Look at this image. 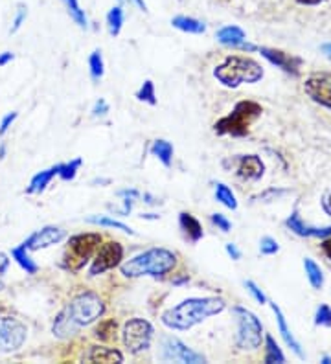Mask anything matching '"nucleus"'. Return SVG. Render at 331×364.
I'll use <instances>...</instances> for the list:
<instances>
[{
	"mask_svg": "<svg viewBox=\"0 0 331 364\" xmlns=\"http://www.w3.org/2000/svg\"><path fill=\"white\" fill-rule=\"evenodd\" d=\"M320 206H322V210H324V213H326L327 217H331V188L327 189L326 194L322 195Z\"/></svg>",
	"mask_w": 331,
	"mask_h": 364,
	"instance_id": "c03bdc74",
	"label": "nucleus"
},
{
	"mask_svg": "<svg viewBox=\"0 0 331 364\" xmlns=\"http://www.w3.org/2000/svg\"><path fill=\"white\" fill-rule=\"evenodd\" d=\"M257 52L262 54L263 59H267L271 65H274L276 69L284 70L285 74L300 76V70H302L303 59L298 56H293V54H287L284 50H278V48H269V47H260Z\"/></svg>",
	"mask_w": 331,
	"mask_h": 364,
	"instance_id": "ddd939ff",
	"label": "nucleus"
},
{
	"mask_svg": "<svg viewBox=\"0 0 331 364\" xmlns=\"http://www.w3.org/2000/svg\"><path fill=\"white\" fill-rule=\"evenodd\" d=\"M79 329L72 324V320L69 318L66 311L61 309L59 315L54 318V324H52V333H54L57 339H70L72 335H76Z\"/></svg>",
	"mask_w": 331,
	"mask_h": 364,
	"instance_id": "b1692460",
	"label": "nucleus"
},
{
	"mask_svg": "<svg viewBox=\"0 0 331 364\" xmlns=\"http://www.w3.org/2000/svg\"><path fill=\"white\" fill-rule=\"evenodd\" d=\"M18 112L17 111H11L8 112V115L2 116V120H0V136H4L6 133L9 131V127L15 124V120H17Z\"/></svg>",
	"mask_w": 331,
	"mask_h": 364,
	"instance_id": "a19ab883",
	"label": "nucleus"
},
{
	"mask_svg": "<svg viewBox=\"0 0 331 364\" xmlns=\"http://www.w3.org/2000/svg\"><path fill=\"white\" fill-rule=\"evenodd\" d=\"M149 153H151L153 157L156 160L161 162L164 168H171L173 164V155H175V148L173 143L170 140H164V139H156L155 142L151 143V148H149Z\"/></svg>",
	"mask_w": 331,
	"mask_h": 364,
	"instance_id": "5701e85b",
	"label": "nucleus"
},
{
	"mask_svg": "<svg viewBox=\"0 0 331 364\" xmlns=\"http://www.w3.org/2000/svg\"><path fill=\"white\" fill-rule=\"evenodd\" d=\"M245 287H247L248 293L252 295V298L256 300L260 305H263V304H267V302H269V298H267V295L262 290V287L257 286L254 280H245Z\"/></svg>",
	"mask_w": 331,
	"mask_h": 364,
	"instance_id": "4c0bfd02",
	"label": "nucleus"
},
{
	"mask_svg": "<svg viewBox=\"0 0 331 364\" xmlns=\"http://www.w3.org/2000/svg\"><path fill=\"white\" fill-rule=\"evenodd\" d=\"M162 360H175L184 364H201L207 363V357L202 353L193 351L190 346L184 344L177 336H166L162 341Z\"/></svg>",
	"mask_w": 331,
	"mask_h": 364,
	"instance_id": "9b49d317",
	"label": "nucleus"
},
{
	"mask_svg": "<svg viewBox=\"0 0 331 364\" xmlns=\"http://www.w3.org/2000/svg\"><path fill=\"white\" fill-rule=\"evenodd\" d=\"M188 281H190V276L188 274H184V276L180 278H175L173 286H184V283H188Z\"/></svg>",
	"mask_w": 331,
	"mask_h": 364,
	"instance_id": "603ef678",
	"label": "nucleus"
},
{
	"mask_svg": "<svg viewBox=\"0 0 331 364\" xmlns=\"http://www.w3.org/2000/svg\"><path fill=\"white\" fill-rule=\"evenodd\" d=\"M28 339L26 324L15 317H0V353H15Z\"/></svg>",
	"mask_w": 331,
	"mask_h": 364,
	"instance_id": "1a4fd4ad",
	"label": "nucleus"
},
{
	"mask_svg": "<svg viewBox=\"0 0 331 364\" xmlns=\"http://www.w3.org/2000/svg\"><path fill=\"white\" fill-rule=\"evenodd\" d=\"M236 320H238V335H236V346L241 351H256L263 341L262 320L247 307L236 305L232 309Z\"/></svg>",
	"mask_w": 331,
	"mask_h": 364,
	"instance_id": "0eeeda50",
	"label": "nucleus"
},
{
	"mask_svg": "<svg viewBox=\"0 0 331 364\" xmlns=\"http://www.w3.org/2000/svg\"><path fill=\"white\" fill-rule=\"evenodd\" d=\"M124 28V8L122 6H112L107 13V30L110 37H118Z\"/></svg>",
	"mask_w": 331,
	"mask_h": 364,
	"instance_id": "bb28decb",
	"label": "nucleus"
},
{
	"mask_svg": "<svg viewBox=\"0 0 331 364\" xmlns=\"http://www.w3.org/2000/svg\"><path fill=\"white\" fill-rule=\"evenodd\" d=\"M285 226H287L293 234L298 235V237H315V240H324V237L331 235V225L327 226L308 225V223H303L298 210H293V212H291V216L285 219Z\"/></svg>",
	"mask_w": 331,
	"mask_h": 364,
	"instance_id": "2eb2a0df",
	"label": "nucleus"
},
{
	"mask_svg": "<svg viewBox=\"0 0 331 364\" xmlns=\"http://www.w3.org/2000/svg\"><path fill=\"white\" fill-rule=\"evenodd\" d=\"M322 363H324V364H331V357L324 355V357H322Z\"/></svg>",
	"mask_w": 331,
	"mask_h": 364,
	"instance_id": "13d9d810",
	"label": "nucleus"
},
{
	"mask_svg": "<svg viewBox=\"0 0 331 364\" xmlns=\"http://www.w3.org/2000/svg\"><path fill=\"white\" fill-rule=\"evenodd\" d=\"M13 59H15L13 52H2V54H0V66L9 65Z\"/></svg>",
	"mask_w": 331,
	"mask_h": 364,
	"instance_id": "09e8293b",
	"label": "nucleus"
},
{
	"mask_svg": "<svg viewBox=\"0 0 331 364\" xmlns=\"http://www.w3.org/2000/svg\"><path fill=\"white\" fill-rule=\"evenodd\" d=\"M234 162L236 175L247 182H257L265 173V164L257 155H239Z\"/></svg>",
	"mask_w": 331,
	"mask_h": 364,
	"instance_id": "dca6fc26",
	"label": "nucleus"
},
{
	"mask_svg": "<svg viewBox=\"0 0 331 364\" xmlns=\"http://www.w3.org/2000/svg\"><path fill=\"white\" fill-rule=\"evenodd\" d=\"M260 252H262L263 256H274V254L280 252V245H278V241H276L274 237L265 235V237H262V241H260Z\"/></svg>",
	"mask_w": 331,
	"mask_h": 364,
	"instance_id": "e433bc0d",
	"label": "nucleus"
},
{
	"mask_svg": "<svg viewBox=\"0 0 331 364\" xmlns=\"http://www.w3.org/2000/svg\"><path fill=\"white\" fill-rule=\"evenodd\" d=\"M315 326L331 327V305L320 304L315 311Z\"/></svg>",
	"mask_w": 331,
	"mask_h": 364,
	"instance_id": "c9c22d12",
	"label": "nucleus"
},
{
	"mask_svg": "<svg viewBox=\"0 0 331 364\" xmlns=\"http://www.w3.org/2000/svg\"><path fill=\"white\" fill-rule=\"evenodd\" d=\"M300 6H318V4H324L327 0H296Z\"/></svg>",
	"mask_w": 331,
	"mask_h": 364,
	"instance_id": "8fccbe9b",
	"label": "nucleus"
},
{
	"mask_svg": "<svg viewBox=\"0 0 331 364\" xmlns=\"http://www.w3.org/2000/svg\"><path fill=\"white\" fill-rule=\"evenodd\" d=\"M303 271H306V276H308L309 286L313 289L320 290L324 287V272H322L320 265L315 259L303 258Z\"/></svg>",
	"mask_w": 331,
	"mask_h": 364,
	"instance_id": "a878e982",
	"label": "nucleus"
},
{
	"mask_svg": "<svg viewBox=\"0 0 331 364\" xmlns=\"http://www.w3.org/2000/svg\"><path fill=\"white\" fill-rule=\"evenodd\" d=\"M265 364H284L285 355L272 335H265Z\"/></svg>",
	"mask_w": 331,
	"mask_h": 364,
	"instance_id": "c85d7f7f",
	"label": "nucleus"
},
{
	"mask_svg": "<svg viewBox=\"0 0 331 364\" xmlns=\"http://www.w3.org/2000/svg\"><path fill=\"white\" fill-rule=\"evenodd\" d=\"M216 39L223 47L239 48L247 41V33H245L243 28L236 26V24H230V26H223L221 30H217Z\"/></svg>",
	"mask_w": 331,
	"mask_h": 364,
	"instance_id": "6ab92c4d",
	"label": "nucleus"
},
{
	"mask_svg": "<svg viewBox=\"0 0 331 364\" xmlns=\"http://www.w3.org/2000/svg\"><path fill=\"white\" fill-rule=\"evenodd\" d=\"M122 259H124V247H122V243L107 241V243L100 245L96 254H94L91 267H88V276H100L103 272L120 267Z\"/></svg>",
	"mask_w": 331,
	"mask_h": 364,
	"instance_id": "9d476101",
	"label": "nucleus"
},
{
	"mask_svg": "<svg viewBox=\"0 0 331 364\" xmlns=\"http://www.w3.org/2000/svg\"><path fill=\"white\" fill-rule=\"evenodd\" d=\"M320 241H322V245H320L322 252L326 254V258L331 262V235H327V237H324V240H320Z\"/></svg>",
	"mask_w": 331,
	"mask_h": 364,
	"instance_id": "de8ad7c7",
	"label": "nucleus"
},
{
	"mask_svg": "<svg viewBox=\"0 0 331 364\" xmlns=\"http://www.w3.org/2000/svg\"><path fill=\"white\" fill-rule=\"evenodd\" d=\"M171 26L182 33H190V35H202L207 32V24L195 17H188V15H175L171 19Z\"/></svg>",
	"mask_w": 331,
	"mask_h": 364,
	"instance_id": "4be33fe9",
	"label": "nucleus"
},
{
	"mask_svg": "<svg viewBox=\"0 0 331 364\" xmlns=\"http://www.w3.org/2000/svg\"><path fill=\"white\" fill-rule=\"evenodd\" d=\"M265 76L263 66L252 57L228 56L214 69V78L226 88H238L243 83H257Z\"/></svg>",
	"mask_w": 331,
	"mask_h": 364,
	"instance_id": "7ed1b4c3",
	"label": "nucleus"
},
{
	"mask_svg": "<svg viewBox=\"0 0 331 364\" xmlns=\"http://www.w3.org/2000/svg\"><path fill=\"white\" fill-rule=\"evenodd\" d=\"M124 2H125V0H120V6H122V4H124Z\"/></svg>",
	"mask_w": 331,
	"mask_h": 364,
	"instance_id": "bf43d9fd",
	"label": "nucleus"
},
{
	"mask_svg": "<svg viewBox=\"0 0 331 364\" xmlns=\"http://www.w3.org/2000/svg\"><path fill=\"white\" fill-rule=\"evenodd\" d=\"M216 201L221 203L228 210H238V199L236 194L232 192V188L225 184V182H217L216 184Z\"/></svg>",
	"mask_w": 331,
	"mask_h": 364,
	"instance_id": "7c9ffc66",
	"label": "nucleus"
},
{
	"mask_svg": "<svg viewBox=\"0 0 331 364\" xmlns=\"http://www.w3.org/2000/svg\"><path fill=\"white\" fill-rule=\"evenodd\" d=\"M179 226L182 230L184 237L190 241V243H199L204 235V230H202V225L197 217L192 216L190 212H180L179 216Z\"/></svg>",
	"mask_w": 331,
	"mask_h": 364,
	"instance_id": "a211bd4d",
	"label": "nucleus"
},
{
	"mask_svg": "<svg viewBox=\"0 0 331 364\" xmlns=\"http://www.w3.org/2000/svg\"><path fill=\"white\" fill-rule=\"evenodd\" d=\"M85 221L91 223V225L107 226V228H116V230H122L129 235H134V230L131 228V226H127L125 223L118 221V219H112V217H109V216H88Z\"/></svg>",
	"mask_w": 331,
	"mask_h": 364,
	"instance_id": "cd10ccee",
	"label": "nucleus"
},
{
	"mask_svg": "<svg viewBox=\"0 0 331 364\" xmlns=\"http://www.w3.org/2000/svg\"><path fill=\"white\" fill-rule=\"evenodd\" d=\"M88 363H124V353L109 346H92L87 355Z\"/></svg>",
	"mask_w": 331,
	"mask_h": 364,
	"instance_id": "412c9836",
	"label": "nucleus"
},
{
	"mask_svg": "<svg viewBox=\"0 0 331 364\" xmlns=\"http://www.w3.org/2000/svg\"><path fill=\"white\" fill-rule=\"evenodd\" d=\"M64 240V230L59 228V226H54V225H48V226H42L39 230L33 232L26 241H23L26 245V249L30 252H37V250H45V249H50L54 245L61 243Z\"/></svg>",
	"mask_w": 331,
	"mask_h": 364,
	"instance_id": "4468645a",
	"label": "nucleus"
},
{
	"mask_svg": "<svg viewBox=\"0 0 331 364\" xmlns=\"http://www.w3.org/2000/svg\"><path fill=\"white\" fill-rule=\"evenodd\" d=\"M267 304H271V309L272 313H274L276 317V324H278V331H280L281 339H284V342L291 348V351H293L298 359H306V353H303L302 350V344H300L298 341H296V336L293 335V331H291V327L287 326V320H285V315L284 311H281V307L276 302H267Z\"/></svg>",
	"mask_w": 331,
	"mask_h": 364,
	"instance_id": "f3484780",
	"label": "nucleus"
},
{
	"mask_svg": "<svg viewBox=\"0 0 331 364\" xmlns=\"http://www.w3.org/2000/svg\"><path fill=\"white\" fill-rule=\"evenodd\" d=\"M177 265V254L162 247L144 250L127 262L120 263V272L125 278L137 280V278H164Z\"/></svg>",
	"mask_w": 331,
	"mask_h": 364,
	"instance_id": "f03ea898",
	"label": "nucleus"
},
{
	"mask_svg": "<svg viewBox=\"0 0 331 364\" xmlns=\"http://www.w3.org/2000/svg\"><path fill=\"white\" fill-rule=\"evenodd\" d=\"M9 263H11V259H9L8 254H6V252H0V290H4V289H6L4 274H6V272H8Z\"/></svg>",
	"mask_w": 331,
	"mask_h": 364,
	"instance_id": "79ce46f5",
	"label": "nucleus"
},
{
	"mask_svg": "<svg viewBox=\"0 0 331 364\" xmlns=\"http://www.w3.org/2000/svg\"><path fill=\"white\" fill-rule=\"evenodd\" d=\"M6 153H8V146H6V142H2L0 143V160H4Z\"/></svg>",
	"mask_w": 331,
	"mask_h": 364,
	"instance_id": "864d4df0",
	"label": "nucleus"
},
{
	"mask_svg": "<svg viewBox=\"0 0 331 364\" xmlns=\"http://www.w3.org/2000/svg\"><path fill=\"white\" fill-rule=\"evenodd\" d=\"M153 326L144 318H131L127 320L122 329V341H124L125 350L131 355H138L146 351L153 341Z\"/></svg>",
	"mask_w": 331,
	"mask_h": 364,
	"instance_id": "6e6552de",
	"label": "nucleus"
},
{
	"mask_svg": "<svg viewBox=\"0 0 331 364\" xmlns=\"http://www.w3.org/2000/svg\"><path fill=\"white\" fill-rule=\"evenodd\" d=\"M26 17H28V8L24 4H18L17 15H15V19H13V26H11L9 33H17L18 30L23 28V24H24V20H26Z\"/></svg>",
	"mask_w": 331,
	"mask_h": 364,
	"instance_id": "ea45409f",
	"label": "nucleus"
},
{
	"mask_svg": "<svg viewBox=\"0 0 331 364\" xmlns=\"http://www.w3.org/2000/svg\"><path fill=\"white\" fill-rule=\"evenodd\" d=\"M134 96H137L138 102H144V103H147V105H151V107H155L156 102H158V100H156L155 83H153L151 79H146V81L142 83V87L138 88Z\"/></svg>",
	"mask_w": 331,
	"mask_h": 364,
	"instance_id": "473e14b6",
	"label": "nucleus"
},
{
	"mask_svg": "<svg viewBox=\"0 0 331 364\" xmlns=\"http://www.w3.org/2000/svg\"><path fill=\"white\" fill-rule=\"evenodd\" d=\"M107 112H109V103H107L103 98H100V100L94 103V107H92V116H94V118L100 116L101 118V116H105Z\"/></svg>",
	"mask_w": 331,
	"mask_h": 364,
	"instance_id": "37998d69",
	"label": "nucleus"
},
{
	"mask_svg": "<svg viewBox=\"0 0 331 364\" xmlns=\"http://www.w3.org/2000/svg\"><path fill=\"white\" fill-rule=\"evenodd\" d=\"M94 336L103 342L112 341L116 336V320H103V322L94 329Z\"/></svg>",
	"mask_w": 331,
	"mask_h": 364,
	"instance_id": "f704fd0d",
	"label": "nucleus"
},
{
	"mask_svg": "<svg viewBox=\"0 0 331 364\" xmlns=\"http://www.w3.org/2000/svg\"><path fill=\"white\" fill-rule=\"evenodd\" d=\"M101 245L100 234H76L66 243V250L63 254V267L70 272L81 271L96 254Z\"/></svg>",
	"mask_w": 331,
	"mask_h": 364,
	"instance_id": "423d86ee",
	"label": "nucleus"
},
{
	"mask_svg": "<svg viewBox=\"0 0 331 364\" xmlns=\"http://www.w3.org/2000/svg\"><path fill=\"white\" fill-rule=\"evenodd\" d=\"M303 93L313 103L331 111V76L313 74L303 81Z\"/></svg>",
	"mask_w": 331,
	"mask_h": 364,
	"instance_id": "f8f14e48",
	"label": "nucleus"
},
{
	"mask_svg": "<svg viewBox=\"0 0 331 364\" xmlns=\"http://www.w3.org/2000/svg\"><path fill=\"white\" fill-rule=\"evenodd\" d=\"M88 69H91V76L94 81H100L103 74H105V63H103V56H101L100 48H96L88 56Z\"/></svg>",
	"mask_w": 331,
	"mask_h": 364,
	"instance_id": "2f4dec72",
	"label": "nucleus"
},
{
	"mask_svg": "<svg viewBox=\"0 0 331 364\" xmlns=\"http://www.w3.org/2000/svg\"><path fill=\"white\" fill-rule=\"evenodd\" d=\"M210 221L211 225L217 226V228H219L221 232H225V234H228V232L232 230V223H230L228 217L223 216V213H211Z\"/></svg>",
	"mask_w": 331,
	"mask_h": 364,
	"instance_id": "58836bf2",
	"label": "nucleus"
},
{
	"mask_svg": "<svg viewBox=\"0 0 331 364\" xmlns=\"http://www.w3.org/2000/svg\"><path fill=\"white\" fill-rule=\"evenodd\" d=\"M57 173H59V164H55V166L48 168V170H42L39 171V173H35V175L32 177V180H30V184H28L26 194L41 195L42 192L48 188V184H50L52 180H54V177H57Z\"/></svg>",
	"mask_w": 331,
	"mask_h": 364,
	"instance_id": "aec40b11",
	"label": "nucleus"
},
{
	"mask_svg": "<svg viewBox=\"0 0 331 364\" xmlns=\"http://www.w3.org/2000/svg\"><path fill=\"white\" fill-rule=\"evenodd\" d=\"M11 258L17 262L18 267L23 269L26 274H35V272L39 271V265L33 262L32 254H30V250L26 249V245H24V243L17 245V247H13V249H11Z\"/></svg>",
	"mask_w": 331,
	"mask_h": 364,
	"instance_id": "393cba45",
	"label": "nucleus"
},
{
	"mask_svg": "<svg viewBox=\"0 0 331 364\" xmlns=\"http://www.w3.org/2000/svg\"><path fill=\"white\" fill-rule=\"evenodd\" d=\"M225 250H226V254L230 256V259H234V262H239V259H241V250L238 249V245L226 243Z\"/></svg>",
	"mask_w": 331,
	"mask_h": 364,
	"instance_id": "a18cd8bd",
	"label": "nucleus"
},
{
	"mask_svg": "<svg viewBox=\"0 0 331 364\" xmlns=\"http://www.w3.org/2000/svg\"><path fill=\"white\" fill-rule=\"evenodd\" d=\"M226 307L225 300L219 296L204 298H186L180 304L166 309L161 315V322L173 331H188L193 326L202 324L208 318L223 313Z\"/></svg>",
	"mask_w": 331,
	"mask_h": 364,
	"instance_id": "f257e3e1",
	"label": "nucleus"
},
{
	"mask_svg": "<svg viewBox=\"0 0 331 364\" xmlns=\"http://www.w3.org/2000/svg\"><path fill=\"white\" fill-rule=\"evenodd\" d=\"M272 194H276V195H281V194H285L284 189H272ZM267 195H271V189H269V192H267V194H263V195H260V197H267Z\"/></svg>",
	"mask_w": 331,
	"mask_h": 364,
	"instance_id": "6e6d98bb",
	"label": "nucleus"
},
{
	"mask_svg": "<svg viewBox=\"0 0 331 364\" xmlns=\"http://www.w3.org/2000/svg\"><path fill=\"white\" fill-rule=\"evenodd\" d=\"M134 4L138 6V10H142V11H147V4H146V0H133Z\"/></svg>",
	"mask_w": 331,
	"mask_h": 364,
	"instance_id": "5fc2aeb1",
	"label": "nucleus"
},
{
	"mask_svg": "<svg viewBox=\"0 0 331 364\" xmlns=\"http://www.w3.org/2000/svg\"><path fill=\"white\" fill-rule=\"evenodd\" d=\"M66 8V13L70 15V19L78 24V28L87 30L88 28V19L85 15V10L79 6V0H61Z\"/></svg>",
	"mask_w": 331,
	"mask_h": 364,
	"instance_id": "c756f323",
	"label": "nucleus"
},
{
	"mask_svg": "<svg viewBox=\"0 0 331 364\" xmlns=\"http://www.w3.org/2000/svg\"><path fill=\"white\" fill-rule=\"evenodd\" d=\"M64 311H66L74 326L81 329V327L91 326L96 320H100L101 315L105 313V304H103V300L96 293L81 290V293H78L70 300V304H66Z\"/></svg>",
	"mask_w": 331,
	"mask_h": 364,
	"instance_id": "39448f33",
	"label": "nucleus"
},
{
	"mask_svg": "<svg viewBox=\"0 0 331 364\" xmlns=\"http://www.w3.org/2000/svg\"><path fill=\"white\" fill-rule=\"evenodd\" d=\"M140 195H142V194H140V192H138V189H134V188L120 189V192H118V197H129V199H134V201H137Z\"/></svg>",
	"mask_w": 331,
	"mask_h": 364,
	"instance_id": "49530a36",
	"label": "nucleus"
},
{
	"mask_svg": "<svg viewBox=\"0 0 331 364\" xmlns=\"http://www.w3.org/2000/svg\"><path fill=\"white\" fill-rule=\"evenodd\" d=\"M142 219H158L161 216H155V213H142Z\"/></svg>",
	"mask_w": 331,
	"mask_h": 364,
	"instance_id": "4d7b16f0",
	"label": "nucleus"
},
{
	"mask_svg": "<svg viewBox=\"0 0 331 364\" xmlns=\"http://www.w3.org/2000/svg\"><path fill=\"white\" fill-rule=\"evenodd\" d=\"M263 115V107L252 100H241L234 105L230 115L223 116L214 124V133L217 136H234L241 139L247 136L254 122H257Z\"/></svg>",
	"mask_w": 331,
	"mask_h": 364,
	"instance_id": "20e7f679",
	"label": "nucleus"
},
{
	"mask_svg": "<svg viewBox=\"0 0 331 364\" xmlns=\"http://www.w3.org/2000/svg\"><path fill=\"white\" fill-rule=\"evenodd\" d=\"M81 166H83L81 157L72 158V160L64 162V164H59V173H57V177H59L61 180H74L76 179V175H78V171Z\"/></svg>",
	"mask_w": 331,
	"mask_h": 364,
	"instance_id": "72a5a7b5",
	"label": "nucleus"
},
{
	"mask_svg": "<svg viewBox=\"0 0 331 364\" xmlns=\"http://www.w3.org/2000/svg\"><path fill=\"white\" fill-rule=\"evenodd\" d=\"M320 50H322V54H324V56H326L327 59L331 61V42H326V45H322Z\"/></svg>",
	"mask_w": 331,
	"mask_h": 364,
	"instance_id": "3c124183",
	"label": "nucleus"
}]
</instances>
